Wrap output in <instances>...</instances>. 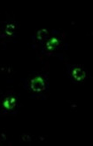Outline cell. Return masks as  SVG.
<instances>
[{
  "label": "cell",
  "instance_id": "1",
  "mask_svg": "<svg viewBox=\"0 0 93 146\" xmlns=\"http://www.w3.org/2000/svg\"><path fill=\"white\" fill-rule=\"evenodd\" d=\"M23 86L30 96L37 99H45L50 92L49 72L41 70L30 73L23 79Z\"/></svg>",
  "mask_w": 93,
  "mask_h": 146
},
{
  "label": "cell",
  "instance_id": "2",
  "mask_svg": "<svg viewBox=\"0 0 93 146\" xmlns=\"http://www.w3.org/2000/svg\"><path fill=\"white\" fill-rule=\"evenodd\" d=\"M20 100L18 94L12 91L8 90L0 96V114H15L19 111Z\"/></svg>",
  "mask_w": 93,
  "mask_h": 146
},
{
  "label": "cell",
  "instance_id": "3",
  "mask_svg": "<svg viewBox=\"0 0 93 146\" xmlns=\"http://www.w3.org/2000/svg\"><path fill=\"white\" fill-rule=\"evenodd\" d=\"M38 46L41 48L40 52L43 54L46 55L54 54L56 52L64 48L63 35L56 31H52V34H50L48 38Z\"/></svg>",
  "mask_w": 93,
  "mask_h": 146
},
{
  "label": "cell",
  "instance_id": "4",
  "mask_svg": "<svg viewBox=\"0 0 93 146\" xmlns=\"http://www.w3.org/2000/svg\"><path fill=\"white\" fill-rule=\"evenodd\" d=\"M67 75L73 83L81 84L87 77V70L81 65H67Z\"/></svg>",
  "mask_w": 93,
  "mask_h": 146
},
{
  "label": "cell",
  "instance_id": "5",
  "mask_svg": "<svg viewBox=\"0 0 93 146\" xmlns=\"http://www.w3.org/2000/svg\"><path fill=\"white\" fill-rule=\"evenodd\" d=\"M18 23L14 21H3L0 26V38L5 41H10L16 36Z\"/></svg>",
  "mask_w": 93,
  "mask_h": 146
},
{
  "label": "cell",
  "instance_id": "6",
  "mask_svg": "<svg viewBox=\"0 0 93 146\" xmlns=\"http://www.w3.org/2000/svg\"><path fill=\"white\" fill-rule=\"evenodd\" d=\"M50 34H51V32L46 29H40V30L35 31V35L32 36L33 44L35 46H40L50 36Z\"/></svg>",
  "mask_w": 93,
  "mask_h": 146
},
{
  "label": "cell",
  "instance_id": "7",
  "mask_svg": "<svg viewBox=\"0 0 93 146\" xmlns=\"http://www.w3.org/2000/svg\"><path fill=\"white\" fill-rule=\"evenodd\" d=\"M31 136L28 134H24L20 137V141H22V142H30L31 141Z\"/></svg>",
  "mask_w": 93,
  "mask_h": 146
},
{
  "label": "cell",
  "instance_id": "8",
  "mask_svg": "<svg viewBox=\"0 0 93 146\" xmlns=\"http://www.w3.org/2000/svg\"><path fill=\"white\" fill-rule=\"evenodd\" d=\"M7 141V136L5 135V134L2 131H0V143L1 144H5V143Z\"/></svg>",
  "mask_w": 93,
  "mask_h": 146
}]
</instances>
